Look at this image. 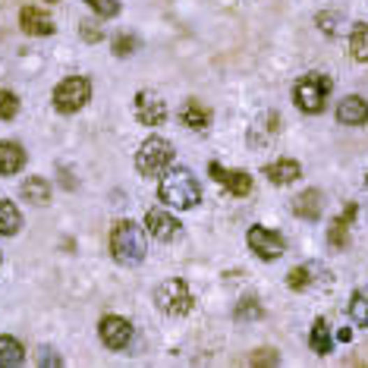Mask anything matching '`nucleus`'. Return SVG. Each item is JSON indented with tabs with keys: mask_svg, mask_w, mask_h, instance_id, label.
<instances>
[{
	"mask_svg": "<svg viewBox=\"0 0 368 368\" xmlns=\"http://www.w3.org/2000/svg\"><path fill=\"white\" fill-rule=\"evenodd\" d=\"M330 242H334V246H343V242H346V223H343L340 217L330 223Z\"/></svg>",
	"mask_w": 368,
	"mask_h": 368,
	"instance_id": "nucleus-32",
	"label": "nucleus"
},
{
	"mask_svg": "<svg viewBox=\"0 0 368 368\" xmlns=\"http://www.w3.org/2000/svg\"><path fill=\"white\" fill-rule=\"evenodd\" d=\"M26 353H22V343L13 340V337H0V368H13L22 365Z\"/></svg>",
	"mask_w": 368,
	"mask_h": 368,
	"instance_id": "nucleus-21",
	"label": "nucleus"
},
{
	"mask_svg": "<svg viewBox=\"0 0 368 368\" xmlns=\"http://www.w3.org/2000/svg\"><path fill=\"white\" fill-rule=\"evenodd\" d=\"M135 117L145 126H161L167 120V101L158 91H139L135 95Z\"/></svg>",
	"mask_w": 368,
	"mask_h": 368,
	"instance_id": "nucleus-7",
	"label": "nucleus"
},
{
	"mask_svg": "<svg viewBox=\"0 0 368 368\" xmlns=\"http://www.w3.org/2000/svg\"><path fill=\"white\" fill-rule=\"evenodd\" d=\"M179 117H183V126H189V129H208V123H211V110L202 101H186Z\"/></svg>",
	"mask_w": 368,
	"mask_h": 368,
	"instance_id": "nucleus-19",
	"label": "nucleus"
},
{
	"mask_svg": "<svg viewBox=\"0 0 368 368\" xmlns=\"http://www.w3.org/2000/svg\"><path fill=\"white\" fill-rule=\"evenodd\" d=\"M110 252L120 265H139L145 258L148 246H145V230L135 221H120L110 230Z\"/></svg>",
	"mask_w": 368,
	"mask_h": 368,
	"instance_id": "nucleus-2",
	"label": "nucleus"
},
{
	"mask_svg": "<svg viewBox=\"0 0 368 368\" xmlns=\"http://www.w3.org/2000/svg\"><path fill=\"white\" fill-rule=\"evenodd\" d=\"M173 161V148L167 139H161V135H152V139L142 142L139 154H135V170L142 173V177H161V173L170 167Z\"/></svg>",
	"mask_w": 368,
	"mask_h": 368,
	"instance_id": "nucleus-4",
	"label": "nucleus"
},
{
	"mask_svg": "<svg viewBox=\"0 0 368 368\" xmlns=\"http://www.w3.org/2000/svg\"><path fill=\"white\" fill-rule=\"evenodd\" d=\"M246 240H249V249H252L258 258H265V261H274V258L284 255V240H280L274 230H267V227H252Z\"/></svg>",
	"mask_w": 368,
	"mask_h": 368,
	"instance_id": "nucleus-9",
	"label": "nucleus"
},
{
	"mask_svg": "<svg viewBox=\"0 0 368 368\" xmlns=\"http://www.w3.org/2000/svg\"><path fill=\"white\" fill-rule=\"evenodd\" d=\"M20 26L26 35H51L54 32V20L47 13H41L38 7H26L20 13Z\"/></svg>",
	"mask_w": 368,
	"mask_h": 368,
	"instance_id": "nucleus-16",
	"label": "nucleus"
},
{
	"mask_svg": "<svg viewBox=\"0 0 368 368\" xmlns=\"http://www.w3.org/2000/svg\"><path fill=\"white\" fill-rule=\"evenodd\" d=\"M22 230V214L10 198H0V236H16Z\"/></svg>",
	"mask_w": 368,
	"mask_h": 368,
	"instance_id": "nucleus-18",
	"label": "nucleus"
},
{
	"mask_svg": "<svg viewBox=\"0 0 368 368\" xmlns=\"http://www.w3.org/2000/svg\"><path fill=\"white\" fill-rule=\"evenodd\" d=\"M158 196L167 208L186 211V208H196V205L202 202V186L196 183V177H192L189 170L173 167V170H164V177H161Z\"/></svg>",
	"mask_w": 368,
	"mask_h": 368,
	"instance_id": "nucleus-1",
	"label": "nucleus"
},
{
	"mask_svg": "<svg viewBox=\"0 0 368 368\" xmlns=\"http://www.w3.org/2000/svg\"><path fill=\"white\" fill-rule=\"evenodd\" d=\"M91 98V82L85 76H66L64 82L54 89V108L60 114H76L85 108V101Z\"/></svg>",
	"mask_w": 368,
	"mask_h": 368,
	"instance_id": "nucleus-5",
	"label": "nucleus"
},
{
	"mask_svg": "<svg viewBox=\"0 0 368 368\" xmlns=\"http://www.w3.org/2000/svg\"><path fill=\"white\" fill-rule=\"evenodd\" d=\"M337 120L346 123V126H362V123L368 120V101L359 95L343 98L340 108H337Z\"/></svg>",
	"mask_w": 368,
	"mask_h": 368,
	"instance_id": "nucleus-12",
	"label": "nucleus"
},
{
	"mask_svg": "<svg viewBox=\"0 0 368 368\" xmlns=\"http://www.w3.org/2000/svg\"><path fill=\"white\" fill-rule=\"evenodd\" d=\"M309 346L315 349L318 355H327V353H330V330H327V321H324V318H318V321L311 324Z\"/></svg>",
	"mask_w": 368,
	"mask_h": 368,
	"instance_id": "nucleus-23",
	"label": "nucleus"
},
{
	"mask_svg": "<svg viewBox=\"0 0 368 368\" xmlns=\"http://www.w3.org/2000/svg\"><path fill=\"white\" fill-rule=\"evenodd\" d=\"M98 334H101V340L108 349H126L129 340H133V324L120 315H108V318H101Z\"/></svg>",
	"mask_w": 368,
	"mask_h": 368,
	"instance_id": "nucleus-8",
	"label": "nucleus"
},
{
	"mask_svg": "<svg viewBox=\"0 0 368 368\" xmlns=\"http://www.w3.org/2000/svg\"><path fill=\"white\" fill-rule=\"evenodd\" d=\"M22 198L32 205H47L51 202V183L41 177H26L22 179Z\"/></svg>",
	"mask_w": 368,
	"mask_h": 368,
	"instance_id": "nucleus-20",
	"label": "nucleus"
},
{
	"mask_svg": "<svg viewBox=\"0 0 368 368\" xmlns=\"http://www.w3.org/2000/svg\"><path fill=\"white\" fill-rule=\"evenodd\" d=\"M277 129H280V117L277 114H265V117H258V123L252 126V135H249V142H252L255 148L271 145L274 135H277Z\"/></svg>",
	"mask_w": 368,
	"mask_h": 368,
	"instance_id": "nucleus-17",
	"label": "nucleus"
},
{
	"mask_svg": "<svg viewBox=\"0 0 368 368\" xmlns=\"http://www.w3.org/2000/svg\"><path fill=\"white\" fill-rule=\"evenodd\" d=\"M208 170H211V177H214L217 183L227 186L233 196H249V192H252V177H249L246 170H223L217 161H211Z\"/></svg>",
	"mask_w": 368,
	"mask_h": 368,
	"instance_id": "nucleus-11",
	"label": "nucleus"
},
{
	"mask_svg": "<svg viewBox=\"0 0 368 368\" xmlns=\"http://www.w3.org/2000/svg\"><path fill=\"white\" fill-rule=\"evenodd\" d=\"M51 353L54 349H45V355H38V365H60V362H64L60 355H51Z\"/></svg>",
	"mask_w": 368,
	"mask_h": 368,
	"instance_id": "nucleus-33",
	"label": "nucleus"
},
{
	"mask_svg": "<svg viewBox=\"0 0 368 368\" xmlns=\"http://www.w3.org/2000/svg\"><path fill=\"white\" fill-rule=\"evenodd\" d=\"M16 114H20V98L13 91L0 89V120H13Z\"/></svg>",
	"mask_w": 368,
	"mask_h": 368,
	"instance_id": "nucleus-25",
	"label": "nucleus"
},
{
	"mask_svg": "<svg viewBox=\"0 0 368 368\" xmlns=\"http://www.w3.org/2000/svg\"><path fill=\"white\" fill-rule=\"evenodd\" d=\"M236 318H261V305L258 299H246V302L236 309Z\"/></svg>",
	"mask_w": 368,
	"mask_h": 368,
	"instance_id": "nucleus-29",
	"label": "nucleus"
},
{
	"mask_svg": "<svg viewBox=\"0 0 368 368\" xmlns=\"http://www.w3.org/2000/svg\"><path fill=\"white\" fill-rule=\"evenodd\" d=\"M265 177L277 186H290L302 177V167H299V161L284 158V161H274V164H265Z\"/></svg>",
	"mask_w": 368,
	"mask_h": 368,
	"instance_id": "nucleus-14",
	"label": "nucleus"
},
{
	"mask_svg": "<svg viewBox=\"0 0 368 368\" xmlns=\"http://www.w3.org/2000/svg\"><path fill=\"white\" fill-rule=\"evenodd\" d=\"M249 362H252V365H277L280 359H277V353H274V349H258V353H255Z\"/></svg>",
	"mask_w": 368,
	"mask_h": 368,
	"instance_id": "nucleus-30",
	"label": "nucleus"
},
{
	"mask_svg": "<svg viewBox=\"0 0 368 368\" xmlns=\"http://www.w3.org/2000/svg\"><path fill=\"white\" fill-rule=\"evenodd\" d=\"M154 302H158V309L167 311V315H189L192 293H189V286H186V280L173 277V280H164V284L154 290Z\"/></svg>",
	"mask_w": 368,
	"mask_h": 368,
	"instance_id": "nucleus-6",
	"label": "nucleus"
},
{
	"mask_svg": "<svg viewBox=\"0 0 368 368\" xmlns=\"http://www.w3.org/2000/svg\"><path fill=\"white\" fill-rule=\"evenodd\" d=\"M349 51H353V60L368 64V26H365V22H355V26H353V35H349Z\"/></svg>",
	"mask_w": 368,
	"mask_h": 368,
	"instance_id": "nucleus-22",
	"label": "nucleus"
},
{
	"mask_svg": "<svg viewBox=\"0 0 368 368\" xmlns=\"http://www.w3.org/2000/svg\"><path fill=\"white\" fill-rule=\"evenodd\" d=\"M145 230L158 242H170V240H177L179 236V221L167 208H152L145 214Z\"/></svg>",
	"mask_w": 368,
	"mask_h": 368,
	"instance_id": "nucleus-10",
	"label": "nucleus"
},
{
	"mask_svg": "<svg viewBox=\"0 0 368 368\" xmlns=\"http://www.w3.org/2000/svg\"><path fill=\"white\" fill-rule=\"evenodd\" d=\"M349 315H353L355 324L368 327V290H359L353 296V302H349Z\"/></svg>",
	"mask_w": 368,
	"mask_h": 368,
	"instance_id": "nucleus-24",
	"label": "nucleus"
},
{
	"mask_svg": "<svg viewBox=\"0 0 368 368\" xmlns=\"http://www.w3.org/2000/svg\"><path fill=\"white\" fill-rule=\"evenodd\" d=\"M85 3H89L98 16H104V20H110V16L120 13V0H85Z\"/></svg>",
	"mask_w": 368,
	"mask_h": 368,
	"instance_id": "nucleus-26",
	"label": "nucleus"
},
{
	"mask_svg": "<svg viewBox=\"0 0 368 368\" xmlns=\"http://www.w3.org/2000/svg\"><path fill=\"white\" fill-rule=\"evenodd\" d=\"M337 340H340V343H349V340H353V330H349V327H340V330H337Z\"/></svg>",
	"mask_w": 368,
	"mask_h": 368,
	"instance_id": "nucleus-34",
	"label": "nucleus"
},
{
	"mask_svg": "<svg viewBox=\"0 0 368 368\" xmlns=\"http://www.w3.org/2000/svg\"><path fill=\"white\" fill-rule=\"evenodd\" d=\"M79 32H82V38L91 41V45L104 38V32H101V26H98V22H82V29H79Z\"/></svg>",
	"mask_w": 368,
	"mask_h": 368,
	"instance_id": "nucleus-31",
	"label": "nucleus"
},
{
	"mask_svg": "<svg viewBox=\"0 0 368 368\" xmlns=\"http://www.w3.org/2000/svg\"><path fill=\"white\" fill-rule=\"evenodd\" d=\"M286 286H290V290H305V286H309V267H293V271L286 274Z\"/></svg>",
	"mask_w": 368,
	"mask_h": 368,
	"instance_id": "nucleus-27",
	"label": "nucleus"
},
{
	"mask_svg": "<svg viewBox=\"0 0 368 368\" xmlns=\"http://www.w3.org/2000/svg\"><path fill=\"white\" fill-rule=\"evenodd\" d=\"M321 208H324V202H321V192L318 189H305L302 196L293 198V214L302 217V221H318V217H321Z\"/></svg>",
	"mask_w": 368,
	"mask_h": 368,
	"instance_id": "nucleus-15",
	"label": "nucleus"
},
{
	"mask_svg": "<svg viewBox=\"0 0 368 368\" xmlns=\"http://www.w3.org/2000/svg\"><path fill=\"white\" fill-rule=\"evenodd\" d=\"M26 167V152L20 142H0V177H16Z\"/></svg>",
	"mask_w": 368,
	"mask_h": 368,
	"instance_id": "nucleus-13",
	"label": "nucleus"
},
{
	"mask_svg": "<svg viewBox=\"0 0 368 368\" xmlns=\"http://www.w3.org/2000/svg\"><path fill=\"white\" fill-rule=\"evenodd\" d=\"M365 189H368V177H365Z\"/></svg>",
	"mask_w": 368,
	"mask_h": 368,
	"instance_id": "nucleus-35",
	"label": "nucleus"
},
{
	"mask_svg": "<svg viewBox=\"0 0 368 368\" xmlns=\"http://www.w3.org/2000/svg\"><path fill=\"white\" fill-rule=\"evenodd\" d=\"M330 89H334V82H330L327 76H321V73H309V76H302L296 82L293 98H296L299 110H305V114H321Z\"/></svg>",
	"mask_w": 368,
	"mask_h": 368,
	"instance_id": "nucleus-3",
	"label": "nucleus"
},
{
	"mask_svg": "<svg viewBox=\"0 0 368 368\" xmlns=\"http://www.w3.org/2000/svg\"><path fill=\"white\" fill-rule=\"evenodd\" d=\"M135 47H139V41H135L133 35H120V38H114V54H120V57H129Z\"/></svg>",
	"mask_w": 368,
	"mask_h": 368,
	"instance_id": "nucleus-28",
	"label": "nucleus"
}]
</instances>
